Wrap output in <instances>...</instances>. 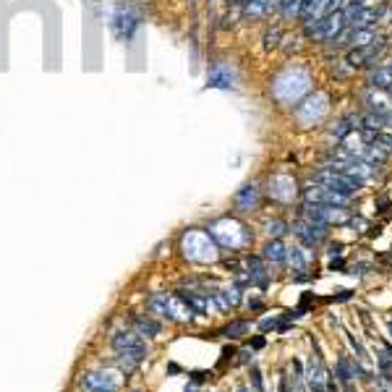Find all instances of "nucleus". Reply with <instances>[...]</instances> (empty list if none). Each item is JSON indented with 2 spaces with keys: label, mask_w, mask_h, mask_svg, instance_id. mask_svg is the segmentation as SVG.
<instances>
[{
  "label": "nucleus",
  "mask_w": 392,
  "mask_h": 392,
  "mask_svg": "<svg viewBox=\"0 0 392 392\" xmlns=\"http://www.w3.org/2000/svg\"><path fill=\"white\" fill-rule=\"evenodd\" d=\"M385 52H387V37L385 34H377V40H371L369 44L348 47V52H345V63H348L350 68H374Z\"/></svg>",
  "instance_id": "obj_1"
},
{
  "label": "nucleus",
  "mask_w": 392,
  "mask_h": 392,
  "mask_svg": "<svg viewBox=\"0 0 392 392\" xmlns=\"http://www.w3.org/2000/svg\"><path fill=\"white\" fill-rule=\"evenodd\" d=\"M314 183L324 186V188H330V191H335V194L353 196L355 191H358V188L363 186V180L353 178V175H348V173L337 170V168H332V165H327V168H322V170H316V173H314Z\"/></svg>",
  "instance_id": "obj_2"
},
{
  "label": "nucleus",
  "mask_w": 392,
  "mask_h": 392,
  "mask_svg": "<svg viewBox=\"0 0 392 392\" xmlns=\"http://www.w3.org/2000/svg\"><path fill=\"white\" fill-rule=\"evenodd\" d=\"M209 235H212L215 241H220L222 246H227V249H241V246H246L251 241L249 230H246L241 222L227 220V217H222V220L209 225Z\"/></svg>",
  "instance_id": "obj_3"
},
{
  "label": "nucleus",
  "mask_w": 392,
  "mask_h": 392,
  "mask_svg": "<svg viewBox=\"0 0 392 392\" xmlns=\"http://www.w3.org/2000/svg\"><path fill=\"white\" fill-rule=\"evenodd\" d=\"M180 243H183L186 259H191V261H212V259H217V249H215L212 238H209V233L191 230V233L183 235Z\"/></svg>",
  "instance_id": "obj_4"
},
{
  "label": "nucleus",
  "mask_w": 392,
  "mask_h": 392,
  "mask_svg": "<svg viewBox=\"0 0 392 392\" xmlns=\"http://www.w3.org/2000/svg\"><path fill=\"white\" fill-rule=\"evenodd\" d=\"M343 29H345L343 11H330V13H324L322 19L306 24V34H308V37H311V40H322V42H332Z\"/></svg>",
  "instance_id": "obj_5"
},
{
  "label": "nucleus",
  "mask_w": 392,
  "mask_h": 392,
  "mask_svg": "<svg viewBox=\"0 0 392 392\" xmlns=\"http://www.w3.org/2000/svg\"><path fill=\"white\" fill-rule=\"evenodd\" d=\"M81 387L87 392H118L121 390V377L113 371H92L81 377Z\"/></svg>",
  "instance_id": "obj_6"
},
{
  "label": "nucleus",
  "mask_w": 392,
  "mask_h": 392,
  "mask_svg": "<svg viewBox=\"0 0 392 392\" xmlns=\"http://www.w3.org/2000/svg\"><path fill=\"white\" fill-rule=\"evenodd\" d=\"M304 196H306V202H308V204H322V207H345V204L350 202V196L335 194V191L324 188V186H319V183L308 186V188L304 191Z\"/></svg>",
  "instance_id": "obj_7"
},
{
  "label": "nucleus",
  "mask_w": 392,
  "mask_h": 392,
  "mask_svg": "<svg viewBox=\"0 0 392 392\" xmlns=\"http://www.w3.org/2000/svg\"><path fill=\"white\" fill-rule=\"evenodd\" d=\"M113 348L118 353H129L139 361L147 355V345H144L141 335H133V332H115L113 335Z\"/></svg>",
  "instance_id": "obj_8"
},
{
  "label": "nucleus",
  "mask_w": 392,
  "mask_h": 392,
  "mask_svg": "<svg viewBox=\"0 0 392 392\" xmlns=\"http://www.w3.org/2000/svg\"><path fill=\"white\" fill-rule=\"evenodd\" d=\"M293 233L298 235L304 246H319L324 238H327V227L324 225H314V222H296L293 225Z\"/></svg>",
  "instance_id": "obj_9"
},
{
  "label": "nucleus",
  "mask_w": 392,
  "mask_h": 392,
  "mask_svg": "<svg viewBox=\"0 0 392 392\" xmlns=\"http://www.w3.org/2000/svg\"><path fill=\"white\" fill-rule=\"evenodd\" d=\"M235 209H241V212H251V209L259 207V188L257 186H243L238 194H235Z\"/></svg>",
  "instance_id": "obj_10"
},
{
  "label": "nucleus",
  "mask_w": 392,
  "mask_h": 392,
  "mask_svg": "<svg viewBox=\"0 0 392 392\" xmlns=\"http://www.w3.org/2000/svg\"><path fill=\"white\" fill-rule=\"evenodd\" d=\"M209 87L212 89H233V71L227 66H212V71H209Z\"/></svg>",
  "instance_id": "obj_11"
},
{
  "label": "nucleus",
  "mask_w": 392,
  "mask_h": 392,
  "mask_svg": "<svg viewBox=\"0 0 392 392\" xmlns=\"http://www.w3.org/2000/svg\"><path fill=\"white\" fill-rule=\"evenodd\" d=\"M390 84H392V66H390V63L374 68L371 74H369V87L371 89H387Z\"/></svg>",
  "instance_id": "obj_12"
},
{
  "label": "nucleus",
  "mask_w": 392,
  "mask_h": 392,
  "mask_svg": "<svg viewBox=\"0 0 392 392\" xmlns=\"http://www.w3.org/2000/svg\"><path fill=\"white\" fill-rule=\"evenodd\" d=\"M353 131H358V118H355V115H348V118H343V121H337L332 126V136H335V139H348Z\"/></svg>",
  "instance_id": "obj_13"
},
{
  "label": "nucleus",
  "mask_w": 392,
  "mask_h": 392,
  "mask_svg": "<svg viewBox=\"0 0 392 392\" xmlns=\"http://www.w3.org/2000/svg\"><path fill=\"white\" fill-rule=\"evenodd\" d=\"M131 324L136 327V332H139L141 337H154V335H160V324L154 322V319H149V316H133Z\"/></svg>",
  "instance_id": "obj_14"
},
{
  "label": "nucleus",
  "mask_w": 392,
  "mask_h": 392,
  "mask_svg": "<svg viewBox=\"0 0 392 392\" xmlns=\"http://www.w3.org/2000/svg\"><path fill=\"white\" fill-rule=\"evenodd\" d=\"M306 379H308V385H311V390L314 392H324V371H322V366L319 363H308V374H306Z\"/></svg>",
  "instance_id": "obj_15"
},
{
  "label": "nucleus",
  "mask_w": 392,
  "mask_h": 392,
  "mask_svg": "<svg viewBox=\"0 0 392 392\" xmlns=\"http://www.w3.org/2000/svg\"><path fill=\"white\" fill-rule=\"evenodd\" d=\"M285 254H288V249L280 241H269L267 246H264V259H267V261L280 264V261H285Z\"/></svg>",
  "instance_id": "obj_16"
},
{
  "label": "nucleus",
  "mask_w": 392,
  "mask_h": 392,
  "mask_svg": "<svg viewBox=\"0 0 392 392\" xmlns=\"http://www.w3.org/2000/svg\"><path fill=\"white\" fill-rule=\"evenodd\" d=\"M285 259H288V264H290V267H293L296 272H306V264H308V259H306L304 249H288Z\"/></svg>",
  "instance_id": "obj_17"
},
{
  "label": "nucleus",
  "mask_w": 392,
  "mask_h": 392,
  "mask_svg": "<svg viewBox=\"0 0 392 392\" xmlns=\"http://www.w3.org/2000/svg\"><path fill=\"white\" fill-rule=\"evenodd\" d=\"M377 363H379V371H382V377H385V379H390V382H392V350L387 348L385 353H379V358H377Z\"/></svg>",
  "instance_id": "obj_18"
},
{
  "label": "nucleus",
  "mask_w": 392,
  "mask_h": 392,
  "mask_svg": "<svg viewBox=\"0 0 392 392\" xmlns=\"http://www.w3.org/2000/svg\"><path fill=\"white\" fill-rule=\"evenodd\" d=\"M337 371H340V379H343V382H350V379L355 377V369H350V366H348V361H345V358H340V361H337Z\"/></svg>",
  "instance_id": "obj_19"
},
{
  "label": "nucleus",
  "mask_w": 392,
  "mask_h": 392,
  "mask_svg": "<svg viewBox=\"0 0 392 392\" xmlns=\"http://www.w3.org/2000/svg\"><path fill=\"white\" fill-rule=\"evenodd\" d=\"M246 330H249V324H246V322H235V324L227 327V330H222V335H225V337H238V335L246 332Z\"/></svg>",
  "instance_id": "obj_20"
},
{
  "label": "nucleus",
  "mask_w": 392,
  "mask_h": 392,
  "mask_svg": "<svg viewBox=\"0 0 392 392\" xmlns=\"http://www.w3.org/2000/svg\"><path fill=\"white\" fill-rule=\"evenodd\" d=\"M285 230H288V225L282 222V220H275V222H267V233H269V235H282V233H285Z\"/></svg>",
  "instance_id": "obj_21"
},
{
  "label": "nucleus",
  "mask_w": 392,
  "mask_h": 392,
  "mask_svg": "<svg viewBox=\"0 0 392 392\" xmlns=\"http://www.w3.org/2000/svg\"><path fill=\"white\" fill-rule=\"evenodd\" d=\"M377 392H392V387H387V385H379V387H377Z\"/></svg>",
  "instance_id": "obj_22"
},
{
  "label": "nucleus",
  "mask_w": 392,
  "mask_h": 392,
  "mask_svg": "<svg viewBox=\"0 0 392 392\" xmlns=\"http://www.w3.org/2000/svg\"><path fill=\"white\" fill-rule=\"evenodd\" d=\"M238 392H254L251 387H238Z\"/></svg>",
  "instance_id": "obj_23"
},
{
  "label": "nucleus",
  "mask_w": 392,
  "mask_h": 392,
  "mask_svg": "<svg viewBox=\"0 0 392 392\" xmlns=\"http://www.w3.org/2000/svg\"><path fill=\"white\" fill-rule=\"evenodd\" d=\"M390 332H392V319H390Z\"/></svg>",
  "instance_id": "obj_24"
}]
</instances>
